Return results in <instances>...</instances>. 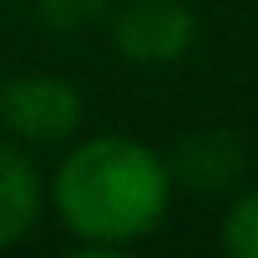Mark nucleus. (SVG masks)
I'll use <instances>...</instances> for the list:
<instances>
[{"instance_id": "obj_1", "label": "nucleus", "mask_w": 258, "mask_h": 258, "mask_svg": "<svg viewBox=\"0 0 258 258\" xmlns=\"http://www.w3.org/2000/svg\"><path fill=\"white\" fill-rule=\"evenodd\" d=\"M172 172L167 157L152 152L137 137H86L76 142L56 177H51V208L61 228L86 248H126L162 228L172 203Z\"/></svg>"}, {"instance_id": "obj_2", "label": "nucleus", "mask_w": 258, "mask_h": 258, "mask_svg": "<svg viewBox=\"0 0 258 258\" xmlns=\"http://www.w3.org/2000/svg\"><path fill=\"white\" fill-rule=\"evenodd\" d=\"M111 41L132 66H172L198 41V21L182 0H121L111 11Z\"/></svg>"}, {"instance_id": "obj_3", "label": "nucleus", "mask_w": 258, "mask_h": 258, "mask_svg": "<svg viewBox=\"0 0 258 258\" xmlns=\"http://www.w3.org/2000/svg\"><path fill=\"white\" fill-rule=\"evenodd\" d=\"M0 121L21 142H66L81 126V91L61 76H16L0 86Z\"/></svg>"}, {"instance_id": "obj_4", "label": "nucleus", "mask_w": 258, "mask_h": 258, "mask_svg": "<svg viewBox=\"0 0 258 258\" xmlns=\"http://www.w3.org/2000/svg\"><path fill=\"white\" fill-rule=\"evenodd\" d=\"M167 172H172V182H182L192 192H228L248 172V152L233 132H192L177 142Z\"/></svg>"}, {"instance_id": "obj_5", "label": "nucleus", "mask_w": 258, "mask_h": 258, "mask_svg": "<svg viewBox=\"0 0 258 258\" xmlns=\"http://www.w3.org/2000/svg\"><path fill=\"white\" fill-rule=\"evenodd\" d=\"M41 203H46L41 172H36V162L26 157V147L0 142V248L21 243V238L36 228Z\"/></svg>"}, {"instance_id": "obj_6", "label": "nucleus", "mask_w": 258, "mask_h": 258, "mask_svg": "<svg viewBox=\"0 0 258 258\" xmlns=\"http://www.w3.org/2000/svg\"><path fill=\"white\" fill-rule=\"evenodd\" d=\"M218 238H223V248H228L233 258H258V187L243 192V198L228 208Z\"/></svg>"}, {"instance_id": "obj_7", "label": "nucleus", "mask_w": 258, "mask_h": 258, "mask_svg": "<svg viewBox=\"0 0 258 258\" xmlns=\"http://www.w3.org/2000/svg\"><path fill=\"white\" fill-rule=\"evenodd\" d=\"M36 6H41V16L51 26H81V21H91L101 11V0H36Z\"/></svg>"}]
</instances>
